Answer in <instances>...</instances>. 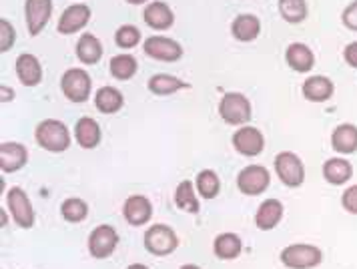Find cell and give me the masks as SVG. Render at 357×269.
Segmentation results:
<instances>
[{"instance_id":"1","label":"cell","mask_w":357,"mask_h":269,"mask_svg":"<svg viewBox=\"0 0 357 269\" xmlns=\"http://www.w3.org/2000/svg\"><path fill=\"white\" fill-rule=\"evenodd\" d=\"M36 143L50 153H63L70 147V133L65 123L47 119L36 127Z\"/></svg>"},{"instance_id":"5","label":"cell","mask_w":357,"mask_h":269,"mask_svg":"<svg viewBox=\"0 0 357 269\" xmlns=\"http://www.w3.org/2000/svg\"><path fill=\"white\" fill-rule=\"evenodd\" d=\"M61 87H63V93H65V96L70 103H84L91 96L93 80H91L86 71L70 68V71H66L65 75H63Z\"/></svg>"},{"instance_id":"34","label":"cell","mask_w":357,"mask_h":269,"mask_svg":"<svg viewBox=\"0 0 357 269\" xmlns=\"http://www.w3.org/2000/svg\"><path fill=\"white\" fill-rule=\"evenodd\" d=\"M141 41V32L137 27H130V24H125L121 27L119 31L114 32V43L121 48H132L139 45Z\"/></svg>"},{"instance_id":"23","label":"cell","mask_w":357,"mask_h":269,"mask_svg":"<svg viewBox=\"0 0 357 269\" xmlns=\"http://www.w3.org/2000/svg\"><path fill=\"white\" fill-rule=\"evenodd\" d=\"M354 175V167L349 161L341 157L327 159L324 163V177L327 179V183L331 185H343L351 179Z\"/></svg>"},{"instance_id":"38","label":"cell","mask_w":357,"mask_h":269,"mask_svg":"<svg viewBox=\"0 0 357 269\" xmlns=\"http://www.w3.org/2000/svg\"><path fill=\"white\" fill-rule=\"evenodd\" d=\"M343 59H345V63L349 64V66H354L357 68V43H349L345 50H343Z\"/></svg>"},{"instance_id":"32","label":"cell","mask_w":357,"mask_h":269,"mask_svg":"<svg viewBox=\"0 0 357 269\" xmlns=\"http://www.w3.org/2000/svg\"><path fill=\"white\" fill-rule=\"evenodd\" d=\"M195 187L199 189V193H201V197H205V199H213V197H217V195H219L221 183H219V177L207 169V171H201V173L197 175Z\"/></svg>"},{"instance_id":"26","label":"cell","mask_w":357,"mask_h":269,"mask_svg":"<svg viewBox=\"0 0 357 269\" xmlns=\"http://www.w3.org/2000/svg\"><path fill=\"white\" fill-rule=\"evenodd\" d=\"M123 93L121 91H116L113 87H102V89H98L97 96H95V105H97V109L102 115H113L121 107H123Z\"/></svg>"},{"instance_id":"16","label":"cell","mask_w":357,"mask_h":269,"mask_svg":"<svg viewBox=\"0 0 357 269\" xmlns=\"http://www.w3.org/2000/svg\"><path fill=\"white\" fill-rule=\"evenodd\" d=\"M143 18H145L146 24H149L151 29H155V31H167V29H171L173 22H175L173 10L169 8V4H165L161 0H155V2H151L149 6H145Z\"/></svg>"},{"instance_id":"3","label":"cell","mask_w":357,"mask_h":269,"mask_svg":"<svg viewBox=\"0 0 357 269\" xmlns=\"http://www.w3.org/2000/svg\"><path fill=\"white\" fill-rule=\"evenodd\" d=\"M219 115L227 125H245L251 119V103L241 93H227L219 103Z\"/></svg>"},{"instance_id":"12","label":"cell","mask_w":357,"mask_h":269,"mask_svg":"<svg viewBox=\"0 0 357 269\" xmlns=\"http://www.w3.org/2000/svg\"><path fill=\"white\" fill-rule=\"evenodd\" d=\"M26 10V27L29 32L36 36L49 22L52 15V0H26L24 4Z\"/></svg>"},{"instance_id":"37","label":"cell","mask_w":357,"mask_h":269,"mask_svg":"<svg viewBox=\"0 0 357 269\" xmlns=\"http://www.w3.org/2000/svg\"><path fill=\"white\" fill-rule=\"evenodd\" d=\"M341 20H343V24H345L349 31H357V0H354V2L343 10Z\"/></svg>"},{"instance_id":"8","label":"cell","mask_w":357,"mask_h":269,"mask_svg":"<svg viewBox=\"0 0 357 269\" xmlns=\"http://www.w3.org/2000/svg\"><path fill=\"white\" fill-rule=\"evenodd\" d=\"M119 245V233L113 225H98L89 238V252L97 259H107Z\"/></svg>"},{"instance_id":"36","label":"cell","mask_w":357,"mask_h":269,"mask_svg":"<svg viewBox=\"0 0 357 269\" xmlns=\"http://www.w3.org/2000/svg\"><path fill=\"white\" fill-rule=\"evenodd\" d=\"M341 205H343L345 211L357 215V185H351V187H347V189L343 191V195H341Z\"/></svg>"},{"instance_id":"29","label":"cell","mask_w":357,"mask_h":269,"mask_svg":"<svg viewBox=\"0 0 357 269\" xmlns=\"http://www.w3.org/2000/svg\"><path fill=\"white\" fill-rule=\"evenodd\" d=\"M279 13L287 22L299 24L307 18V2L305 0H279Z\"/></svg>"},{"instance_id":"17","label":"cell","mask_w":357,"mask_h":269,"mask_svg":"<svg viewBox=\"0 0 357 269\" xmlns=\"http://www.w3.org/2000/svg\"><path fill=\"white\" fill-rule=\"evenodd\" d=\"M17 75L18 80L26 87H34L43 80V66L34 54H20L17 59Z\"/></svg>"},{"instance_id":"13","label":"cell","mask_w":357,"mask_h":269,"mask_svg":"<svg viewBox=\"0 0 357 269\" xmlns=\"http://www.w3.org/2000/svg\"><path fill=\"white\" fill-rule=\"evenodd\" d=\"M29 161V151L20 143H2L0 145V169L2 173H15Z\"/></svg>"},{"instance_id":"33","label":"cell","mask_w":357,"mask_h":269,"mask_svg":"<svg viewBox=\"0 0 357 269\" xmlns=\"http://www.w3.org/2000/svg\"><path fill=\"white\" fill-rule=\"evenodd\" d=\"M61 213H63V217H65L66 221L81 223L86 217V213H89V205L82 199H79V197H73V199H66L65 203H63Z\"/></svg>"},{"instance_id":"24","label":"cell","mask_w":357,"mask_h":269,"mask_svg":"<svg viewBox=\"0 0 357 269\" xmlns=\"http://www.w3.org/2000/svg\"><path fill=\"white\" fill-rule=\"evenodd\" d=\"M75 137H77V143L81 145L82 149H95L100 143V127H98L95 119L82 117V119H79L77 127H75Z\"/></svg>"},{"instance_id":"31","label":"cell","mask_w":357,"mask_h":269,"mask_svg":"<svg viewBox=\"0 0 357 269\" xmlns=\"http://www.w3.org/2000/svg\"><path fill=\"white\" fill-rule=\"evenodd\" d=\"M111 75L119 80H129L137 73V61L130 54H116L109 63Z\"/></svg>"},{"instance_id":"25","label":"cell","mask_w":357,"mask_h":269,"mask_svg":"<svg viewBox=\"0 0 357 269\" xmlns=\"http://www.w3.org/2000/svg\"><path fill=\"white\" fill-rule=\"evenodd\" d=\"M77 57L84 64H97L102 57V47L95 34H82L77 43Z\"/></svg>"},{"instance_id":"35","label":"cell","mask_w":357,"mask_h":269,"mask_svg":"<svg viewBox=\"0 0 357 269\" xmlns=\"http://www.w3.org/2000/svg\"><path fill=\"white\" fill-rule=\"evenodd\" d=\"M15 38H17L15 27L6 18H0V50L2 52L10 50L13 45H15Z\"/></svg>"},{"instance_id":"40","label":"cell","mask_w":357,"mask_h":269,"mask_svg":"<svg viewBox=\"0 0 357 269\" xmlns=\"http://www.w3.org/2000/svg\"><path fill=\"white\" fill-rule=\"evenodd\" d=\"M129 4H145L146 0H127Z\"/></svg>"},{"instance_id":"21","label":"cell","mask_w":357,"mask_h":269,"mask_svg":"<svg viewBox=\"0 0 357 269\" xmlns=\"http://www.w3.org/2000/svg\"><path fill=\"white\" fill-rule=\"evenodd\" d=\"M281 217H283V205L277 199H267L257 209L255 225L259 227L261 231H269V229H273V227L279 225Z\"/></svg>"},{"instance_id":"9","label":"cell","mask_w":357,"mask_h":269,"mask_svg":"<svg viewBox=\"0 0 357 269\" xmlns=\"http://www.w3.org/2000/svg\"><path fill=\"white\" fill-rule=\"evenodd\" d=\"M6 201H8V209L10 215L15 217L18 227L22 229H31L34 225V209L31 205V199L20 187H13L6 193Z\"/></svg>"},{"instance_id":"42","label":"cell","mask_w":357,"mask_h":269,"mask_svg":"<svg viewBox=\"0 0 357 269\" xmlns=\"http://www.w3.org/2000/svg\"><path fill=\"white\" fill-rule=\"evenodd\" d=\"M181 269H199V268H197V266H183Z\"/></svg>"},{"instance_id":"6","label":"cell","mask_w":357,"mask_h":269,"mask_svg":"<svg viewBox=\"0 0 357 269\" xmlns=\"http://www.w3.org/2000/svg\"><path fill=\"white\" fill-rule=\"evenodd\" d=\"M275 171L277 177L281 179V183H285L287 187H301L303 185L305 167L295 153H289V151L279 153L275 157Z\"/></svg>"},{"instance_id":"41","label":"cell","mask_w":357,"mask_h":269,"mask_svg":"<svg viewBox=\"0 0 357 269\" xmlns=\"http://www.w3.org/2000/svg\"><path fill=\"white\" fill-rule=\"evenodd\" d=\"M127 269H149V268H145V266H139V263H135V266H129Z\"/></svg>"},{"instance_id":"22","label":"cell","mask_w":357,"mask_h":269,"mask_svg":"<svg viewBox=\"0 0 357 269\" xmlns=\"http://www.w3.org/2000/svg\"><path fill=\"white\" fill-rule=\"evenodd\" d=\"M231 32L237 41L241 43H251L259 36L261 22L255 15H239L233 24H231Z\"/></svg>"},{"instance_id":"7","label":"cell","mask_w":357,"mask_h":269,"mask_svg":"<svg viewBox=\"0 0 357 269\" xmlns=\"http://www.w3.org/2000/svg\"><path fill=\"white\" fill-rule=\"evenodd\" d=\"M271 183V177H269V171L263 167V165H249L245 167L241 173L237 175V187L243 195H261L263 191H267Z\"/></svg>"},{"instance_id":"39","label":"cell","mask_w":357,"mask_h":269,"mask_svg":"<svg viewBox=\"0 0 357 269\" xmlns=\"http://www.w3.org/2000/svg\"><path fill=\"white\" fill-rule=\"evenodd\" d=\"M13 96H15V93H13V91H10L8 87H2V101H4V103H8V101H10Z\"/></svg>"},{"instance_id":"20","label":"cell","mask_w":357,"mask_h":269,"mask_svg":"<svg viewBox=\"0 0 357 269\" xmlns=\"http://www.w3.org/2000/svg\"><path fill=\"white\" fill-rule=\"evenodd\" d=\"M331 147L335 153L341 155H351L357 151V127L356 125H340L331 135Z\"/></svg>"},{"instance_id":"14","label":"cell","mask_w":357,"mask_h":269,"mask_svg":"<svg viewBox=\"0 0 357 269\" xmlns=\"http://www.w3.org/2000/svg\"><path fill=\"white\" fill-rule=\"evenodd\" d=\"M89 18H91V8L86 4H73L61 15L56 29L63 34H75L89 22Z\"/></svg>"},{"instance_id":"15","label":"cell","mask_w":357,"mask_h":269,"mask_svg":"<svg viewBox=\"0 0 357 269\" xmlns=\"http://www.w3.org/2000/svg\"><path fill=\"white\" fill-rule=\"evenodd\" d=\"M123 213H125V219H127L129 225L141 227V225H145L151 219L153 205H151V201L146 199L145 195H130L129 199H127V203H125Z\"/></svg>"},{"instance_id":"10","label":"cell","mask_w":357,"mask_h":269,"mask_svg":"<svg viewBox=\"0 0 357 269\" xmlns=\"http://www.w3.org/2000/svg\"><path fill=\"white\" fill-rule=\"evenodd\" d=\"M143 48H145V54L162 63H175L183 57V47L177 41L167 38V36H151L145 41Z\"/></svg>"},{"instance_id":"27","label":"cell","mask_w":357,"mask_h":269,"mask_svg":"<svg viewBox=\"0 0 357 269\" xmlns=\"http://www.w3.org/2000/svg\"><path fill=\"white\" fill-rule=\"evenodd\" d=\"M213 249H215V255L219 259H235L243 252V243L235 233H223V235L215 239Z\"/></svg>"},{"instance_id":"11","label":"cell","mask_w":357,"mask_h":269,"mask_svg":"<svg viewBox=\"0 0 357 269\" xmlns=\"http://www.w3.org/2000/svg\"><path fill=\"white\" fill-rule=\"evenodd\" d=\"M233 147L245 157H255V155H259L261 151H263V147H265L263 133H261L259 129L243 125L233 135Z\"/></svg>"},{"instance_id":"2","label":"cell","mask_w":357,"mask_h":269,"mask_svg":"<svg viewBox=\"0 0 357 269\" xmlns=\"http://www.w3.org/2000/svg\"><path fill=\"white\" fill-rule=\"evenodd\" d=\"M324 259L319 247L307 243H295L281 252V263L289 269H313Z\"/></svg>"},{"instance_id":"30","label":"cell","mask_w":357,"mask_h":269,"mask_svg":"<svg viewBox=\"0 0 357 269\" xmlns=\"http://www.w3.org/2000/svg\"><path fill=\"white\" fill-rule=\"evenodd\" d=\"M175 203L178 209L189 211V213H199V199L195 195V187L191 181H183L178 183L177 191H175Z\"/></svg>"},{"instance_id":"28","label":"cell","mask_w":357,"mask_h":269,"mask_svg":"<svg viewBox=\"0 0 357 269\" xmlns=\"http://www.w3.org/2000/svg\"><path fill=\"white\" fill-rule=\"evenodd\" d=\"M187 87H189L187 82H183L173 75H155V77L149 79V91L161 96L173 95V93H177L181 89H187Z\"/></svg>"},{"instance_id":"4","label":"cell","mask_w":357,"mask_h":269,"mask_svg":"<svg viewBox=\"0 0 357 269\" xmlns=\"http://www.w3.org/2000/svg\"><path fill=\"white\" fill-rule=\"evenodd\" d=\"M178 239L175 235V231L162 223H157V225H151L149 231H145V247L149 254L153 255H169L173 254L177 249Z\"/></svg>"},{"instance_id":"19","label":"cell","mask_w":357,"mask_h":269,"mask_svg":"<svg viewBox=\"0 0 357 269\" xmlns=\"http://www.w3.org/2000/svg\"><path fill=\"white\" fill-rule=\"evenodd\" d=\"M301 91H303V96L311 103H324L333 95V82L324 75H315L303 82Z\"/></svg>"},{"instance_id":"18","label":"cell","mask_w":357,"mask_h":269,"mask_svg":"<svg viewBox=\"0 0 357 269\" xmlns=\"http://www.w3.org/2000/svg\"><path fill=\"white\" fill-rule=\"evenodd\" d=\"M285 61L297 73H309L315 64V57L311 52V48L303 43H293L285 50Z\"/></svg>"}]
</instances>
